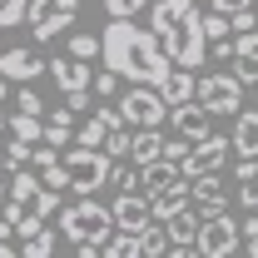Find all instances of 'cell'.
Here are the masks:
<instances>
[{
	"label": "cell",
	"instance_id": "obj_1",
	"mask_svg": "<svg viewBox=\"0 0 258 258\" xmlns=\"http://www.w3.org/2000/svg\"><path fill=\"white\" fill-rule=\"evenodd\" d=\"M99 60L109 64V70H119V80H129V85H154V90H159L164 80H169V70H174L169 50H164L159 35H154V25L139 30L134 15H114L104 25V55Z\"/></svg>",
	"mask_w": 258,
	"mask_h": 258
},
{
	"label": "cell",
	"instance_id": "obj_2",
	"mask_svg": "<svg viewBox=\"0 0 258 258\" xmlns=\"http://www.w3.org/2000/svg\"><path fill=\"white\" fill-rule=\"evenodd\" d=\"M154 35L169 50V60L184 64V70H199L209 60V30H204V10L194 0H154Z\"/></svg>",
	"mask_w": 258,
	"mask_h": 258
},
{
	"label": "cell",
	"instance_id": "obj_3",
	"mask_svg": "<svg viewBox=\"0 0 258 258\" xmlns=\"http://www.w3.org/2000/svg\"><path fill=\"white\" fill-rule=\"evenodd\" d=\"M55 224H60V233L75 243V253L80 258H95L104 253V243L114 238V209H104V204H95V194H80L75 204H64L60 214H55Z\"/></svg>",
	"mask_w": 258,
	"mask_h": 258
},
{
	"label": "cell",
	"instance_id": "obj_4",
	"mask_svg": "<svg viewBox=\"0 0 258 258\" xmlns=\"http://www.w3.org/2000/svg\"><path fill=\"white\" fill-rule=\"evenodd\" d=\"M50 189H75V194H95L104 184H114V154L109 149H90V144H75L64 149L50 169H40Z\"/></svg>",
	"mask_w": 258,
	"mask_h": 258
},
{
	"label": "cell",
	"instance_id": "obj_5",
	"mask_svg": "<svg viewBox=\"0 0 258 258\" xmlns=\"http://www.w3.org/2000/svg\"><path fill=\"white\" fill-rule=\"evenodd\" d=\"M114 104H119V114H124L129 129H149V124H164V119H169V99H164L154 85H129Z\"/></svg>",
	"mask_w": 258,
	"mask_h": 258
},
{
	"label": "cell",
	"instance_id": "obj_6",
	"mask_svg": "<svg viewBox=\"0 0 258 258\" xmlns=\"http://www.w3.org/2000/svg\"><path fill=\"white\" fill-rule=\"evenodd\" d=\"M194 99H204L214 114H238L243 109V80L238 75H199V95Z\"/></svg>",
	"mask_w": 258,
	"mask_h": 258
},
{
	"label": "cell",
	"instance_id": "obj_7",
	"mask_svg": "<svg viewBox=\"0 0 258 258\" xmlns=\"http://www.w3.org/2000/svg\"><path fill=\"white\" fill-rule=\"evenodd\" d=\"M238 238H243V224L238 219H228V214H214V219H204L199 224V253L204 258H228L233 248H238Z\"/></svg>",
	"mask_w": 258,
	"mask_h": 258
},
{
	"label": "cell",
	"instance_id": "obj_8",
	"mask_svg": "<svg viewBox=\"0 0 258 258\" xmlns=\"http://www.w3.org/2000/svg\"><path fill=\"white\" fill-rule=\"evenodd\" d=\"M80 15V0H30V30L35 40H55L60 30L75 25Z\"/></svg>",
	"mask_w": 258,
	"mask_h": 258
},
{
	"label": "cell",
	"instance_id": "obj_9",
	"mask_svg": "<svg viewBox=\"0 0 258 258\" xmlns=\"http://www.w3.org/2000/svg\"><path fill=\"white\" fill-rule=\"evenodd\" d=\"M228 149H233V134H204V139H194V149H189V159L179 164V174L184 179H199V174H219L228 159Z\"/></svg>",
	"mask_w": 258,
	"mask_h": 258
},
{
	"label": "cell",
	"instance_id": "obj_10",
	"mask_svg": "<svg viewBox=\"0 0 258 258\" xmlns=\"http://www.w3.org/2000/svg\"><path fill=\"white\" fill-rule=\"evenodd\" d=\"M109 209H114V224L124 228V233H144V228L154 224V204H149L144 189H119V199Z\"/></svg>",
	"mask_w": 258,
	"mask_h": 258
},
{
	"label": "cell",
	"instance_id": "obj_11",
	"mask_svg": "<svg viewBox=\"0 0 258 258\" xmlns=\"http://www.w3.org/2000/svg\"><path fill=\"white\" fill-rule=\"evenodd\" d=\"M50 80H55L60 95L95 90V70H90V60H80V55H55V60H50Z\"/></svg>",
	"mask_w": 258,
	"mask_h": 258
},
{
	"label": "cell",
	"instance_id": "obj_12",
	"mask_svg": "<svg viewBox=\"0 0 258 258\" xmlns=\"http://www.w3.org/2000/svg\"><path fill=\"white\" fill-rule=\"evenodd\" d=\"M0 75H5L10 85H30V80H40V75H50V60H40L30 45H15V50L0 55Z\"/></svg>",
	"mask_w": 258,
	"mask_h": 258
},
{
	"label": "cell",
	"instance_id": "obj_13",
	"mask_svg": "<svg viewBox=\"0 0 258 258\" xmlns=\"http://www.w3.org/2000/svg\"><path fill=\"white\" fill-rule=\"evenodd\" d=\"M169 119H174V134H184V139H204V134H214V109H209L204 99H184V104H174Z\"/></svg>",
	"mask_w": 258,
	"mask_h": 258
},
{
	"label": "cell",
	"instance_id": "obj_14",
	"mask_svg": "<svg viewBox=\"0 0 258 258\" xmlns=\"http://www.w3.org/2000/svg\"><path fill=\"white\" fill-rule=\"evenodd\" d=\"M164 144H169V139L159 134V124H149V129H134V144H129V159H134L139 169H144V164L164 159Z\"/></svg>",
	"mask_w": 258,
	"mask_h": 258
},
{
	"label": "cell",
	"instance_id": "obj_15",
	"mask_svg": "<svg viewBox=\"0 0 258 258\" xmlns=\"http://www.w3.org/2000/svg\"><path fill=\"white\" fill-rule=\"evenodd\" d=\"M159 95L169 99V109H174V104H184V99L199 95V75H194V70H184V64H174V70H169V80L159 85Z\"/></svg>",
	"mask_w": 258,
	"mask_h": 258
},
{
	"label": "cell",
	"instance_id": "obj_16",
	"mask_svg": "<svg viewBox=\"0 0 258 258\" xmlns=\"http://www.w3.org/2000/svg\"><path fill=\"white\" fill-rule=\"evenodd\" d=\"M233 154H258V109H238V124H233Z\"/></svg>",
	"mask_w": 258,
	"mask_h": 258
},
{
	"label": "cell",
	"instance_id": "obj_17",
	"mask_svg": "<svg viewBox=\"0 0 258 258\" xmlns=\"http://www.w3.org/2000/svg\"><path fill=\"white\" fill-rule=\"evenodd\" d=\"M45 144H55V149L75 144V109H70V104H64V109H55V119L45 124Z\"/></svg>",
	"mask_w": 258,
	"mask_h": 258
},
{
	"label": "cell",
	"instance_id": "obj_18",
	"mask_svg": "<svg viewBox=\"0 0 258 258\" xmlns=\"http://www.w3.org/2000/svg\"><path fill=\"white\" fill-rule=\"evenodd\" d=\"M174 179H179V164H174V159H154V164H144V194L169 189Z\"/></svg>",
	"mask_w": 258,
	"mask_h": 258
},
{
	"label": "cell",
	"instance_id": "obj_19",
	"mask_svg": "<svg viewBox=\"0 0 258 258\" xmlns=\"http://www.w3.org/2000/svg\"><path fill=\"white\" fill-rule=\"evenodd\" d=\"M10 134H15V139H30V144H40V139H45V124H40V114H25V109H15V119H10Z\"/></svg>",
	"mask_w": 258,
	"mask_h": 258
},
{
	"label": "cell",
	"instance_id": "obj_20",
	"mask_svg": "<svg viewBox=\"0 0 258 258\" xmlns=\"http://www.w3.org/2000/svg\"><path fill=\"white\" fill-rule=\"evenodd\" d=\"M70 55H80V60L104 55V35H70Z\"/></svg>",
	"mask_w": 258,
	"mask_h": 258
},
{
	"label": "cell",
	"instance_id": "obj_21",
	"mask_svg": "<svg viewBox=\"0 0 258 258\" xmlns=\"http://www.w3.org/2000/svg\"><path fill=\"white\" fill-rule=\"evenodd\" d=\"M20 253H30V258H50V253H55V228H40L35 238H25V243H20Z\"/></svg>",
	"mask_w": 258,
	"mask_h": 258
},
{
	"label": "cell",
	"instance_id": "obj_22",
	"mask_svg": "<svg viewBox=\"0 0 258 258\" xmlns=\"http://www.w3.org/2000/svg\"><path fill=\"white\" fill-rule=\"evenodd\" d=\"M104 253H109V258H129V253H139V233H124V228H114V238L104 243Z\"/></svg>",
	"mask_w": 258,
	"mask_h": 258
},
{
	"label": "cell",
	"instance_id": "obj_23",
	"mask_svg": "<svg viewBox=\"0 0 258 258\" xmlns=\"http://www.w3.org/2000/svg\"><path fill=\"white\" fill-rule=\"evenodd\" d=\"M25 164H35V144L30 139H15V144L5 149V169H25Z\"/></svg>",
	"mask_w": 258,
	"mask_h": 258
},
{
	"label": "cell",
	"instance_id": "obj_24",
	"mask_svg": "<svg viewBox=\"0 0 258 258\" xmlns=\"http://www.w3.org/2000/svg\"><path fill=\"white\" fill-rule=\"evenodd\" d=\"M20 20H30V5L25 0H0V30H10Z\"/></svg>",
	"mask_w": 258,
	"mask_h": 258
},
{
	"label": "cell",
	"instance_id": "obj_25",
	"mask_svg": "<svg viewBox=\"0 0 258 258\" xmlns=\"http://www.w3.org/2000/svg\"><path fill=\"white\" fill-rule=\"evenodd\" d=\"M95 95L99 99H114V95H119V70H109V64L95 70Z\"/></svg>",
	"mask_w": 258,
	"mask_h": 258
},
{
	"label": "cell",
	"instance_id": "obj_26",
	"mask_svg": "<svg viewBox=\"0 0 258 258\" xmlns=\"http://www.w3.org/2000/svg\"><path fill=\"white\" fill-rule=\"evenodd\" d=\"M154 0H104V10H109V20L114 15H139V10H149Z\"/></svg>",
	"mask_w": 258,
	"mask_h": 258
},
{
	"label": "cell",
	"instance_id": "obj_27",
	"mask_svg": "<svg viewBox=\"0 0 258 258\" xmlns=\"http://www.w3.org/2000/svg\"><path fill=\"white\" fill-rule=\"evenodd\" d=\"M15 109H25V114H40V109H45V99L35 95L30 85H20V95H15Z\"/></svg>",
	"mask_w": 258,
	"mask_h": 258
},
{
	"label": "cell",
	"instance_id": "obj_28",
	"mask_svg": "<svg viewBox=\"0 0 258 258\" xmlns=\"http://www.w3.org/2000/svg\"><path fill=\"white\" fill-rule=\"evenodd\" d=\"M214 60H219V64H233V60H238V45H233L228 35H224V40H214Z\"/></svg>",
	"mask_w": 258,
	"mask_h": 258
},
{
	"label": "cell",
	"instance_id": "obj_29",
	"mask_svg": "<svg viewBox=\"0 0 258 258\" xmlns=\"http://www.w3.org/2000/svg\"><path fill=\"white\" fill-rule=\"evenodd\" d=\"M214 10H224V15H238V10H253V0H214Z\"/></svg>",
	"mask_w": 258,
	"mask_h": 258
},
{
	"label": "cell",
	"instance_id": "obj_30",
	"mask_svg": "<svg viewBox=\"0 0 258 258\" xmlns=\"http://www.w3.org/2000/svg\"><path fill=\"white\" fill-rule=\"evenodd\" d=\"M64 104H70V109H75V114H80V109H85V104H90V90H80V95H64Z\"/></svg>",
	"mask_w": 258,
	"mask_h": 258
},
{
	"label": "cell",
	"instance_id": "obj_31",
	"mask_svg": "<svg viewBox=\"0 0 258 258\" xmlns=\"http://www.w3.org/2000/svg\"><path fill=\"white\" fill-rule=\"evenodd\" d=\"M15 243H20V238H0V258H10V253H15Z\"/></svg>",
	"mask_w": 258,
	"mask_h": 258
},
{
	"label": "cell",
	"instance_id": "obj_32",
	"mask_svg": "<svg viewBox=\"0 0 258 258\" xmlns=\"http://www.w3.org/2000/svg\"><path fill=\"white\" fill-rule=\"evenodd\" d=\"M5 90H10V80H5V75H0V104H5Z\"/></svg>",
	"mask_w": 258,
	"mask_h": 258
},
{
	"label": "cell",
	"instance_id": "obj_33",
	"mask_svg": "<svg viewBox=\"0 0 258 258\" xmlns=\"http://www.w3.org/2000/svg\"><path fill=\"white\" fill-rule=\"evenodd\" d=\"M5 124H10V114H5V109H0V129H5Z\"/></svg>",
	"mask_w": 258,
	"mask_h": 258
},
{
	"label": "cell",
	"instance_id": "obj_34",
	"mask_svg": "<svg viewBox=\"0 0 258 258\" xmlns=\"http://www.w3.org/2000/svg\"><path fill=\"white\" fill-rule=\"evenodd\" d=\"M0 169H5V149H0Z\"/></svg>",
	"mask_w": 258,
	"mask_h": 258
},
{
	"label": "cell",
	"instance_id": "obj_35",
	"mask_svg": "<svg viewBox=\"0 0 258 258\" xmlns=\"http://www.w3.org/2000/svg\"><path fill=\"white\" fill-rule=\"evenodd\" d=\"M253 90H258V80H253Z\"/></svg>",
	"mask_w": 258,
	"mask_h": 258
}]
</instances>
